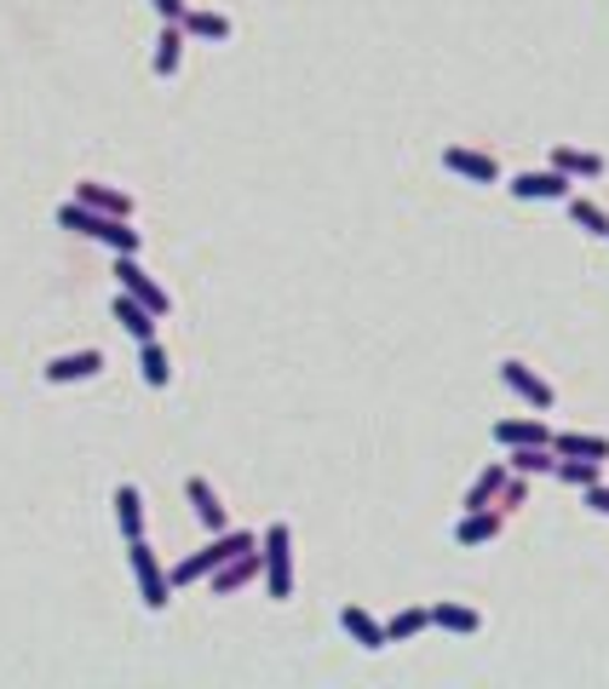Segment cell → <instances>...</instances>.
Instances as JSON below:
<instances>
[{"label": "cell", "mask_w": 609, "mask_h": 689, "mask_svg": "<svg viewBox=\"0 0 609 689\" xmlns=\"http://www.w3.org/2000/svg\"><path fill=\"white\" fill-rule=\"evenodd\" d=\"M259 564H265V592L270 603H288L294 598V529L288 523H270L259 534Z\"/></svg>", "instance_id": "6da1fadb"}, {"label": "cell", "mask_w": 609, "mask_h": 689, "mask_svg": "<svg viewBox=\"0 0 609 689\" xmlns=\"http://www.w3.org/2000/svg\"><path fill=\"white\" fill-rule=\"evenodd\" d=\"M126 569H133V586H139L144 609H156V615H162V609L173 603V580H167V564L156 557V546H150L144 534H139V541H126Z\"/></svg>", "instance_id": "7a4b0ae2"}, {"label": "cell", "mask_w": 609, "mask_h": 689, "mask_svg": "<svg viewBox=\"0 0 609 689\" xmlns=\"http://www.w3.org/2000/svg\"><path fill=\"white\" fill-rule=\"evenodd\" d=\"M115 282H121V293H133L139 304H150L156 316H167L173 311V293L150 276L144 265H139V253H115Z\"/></svg>", "instance_id": "3957f363"}, {"label": "cell", "mask_w": 609, "mask_h": 689, "mask_svg": "<svg viewBox=\"0 0 609 689\" xmlns=\"http://www.w3.org/2000/svg\"><path fill=\"white\" fill-rule=\"evenodd\" d=\"M500 379H506V391L523 397L529 408H535V414H552L557 391L541 379V368H529V363H523V356H506V363H500Z\"/></svg>", "instance_id": "277c9868"}, {"label": "cell", "mask_w": 609, "mask_h": 689, "mask_svg": "<svg viewBox=\"0 0 609 689\" xmlns=\"http://www.w3.org/2000/svg\"><path fill=\"white\" fill-rule=\"evenodd\" d=\"M506 190H512L518 201H564L575 190V178H564L557 167H523L506 178Z\"/></svg>", "instance_id": "5b68a950"}, {"label": "cell", "mask_w": 609, "mask_h": 689, "mask_svg": "<svg viewBox=\"0 0 609 689\" xmlns=\"http://www.w3.org/2000/svg\"><path fill=\"white\" fill-rule=\"evenodd\" d=\"M98 374H104V351H98V345L64 351V356H53V363L41 368L46 386H81V379H98Z\"/></svg>", "instance_id": "8992f818"}, {"label": "cell", "mask_w": 609, "mask_h": 689, "mask_svg": "<svg viewBox=\"0 0 609 689\" xmlns=\"http://www.w3.org/2000/svg\"><path fill=\"white\" fill-rule=\"evenodd\" d=\"M259 575H265V564H259V546H253V552L224 557V564L208 575V586H213V598H231V592H242V586H253Z\"/></svg>", "instance_id": "52a82bcc"}, {"label": "cell", "mask_w": 609, "mask_h": 689, "mask_svg": "<svg viewBox=\"0 0 609 689\" xmlns=\"http://www.w3.org/2000/svg\"><path fill=\"white\" fill-rule=\"evenodd\" d=\"M443 167H449V173H461L466 185H500V162L489 156V149L449 144V149H443Z\"/></svg>", "instance_id": "ba28073f"}, {"label": "cell", "mask_w": 609, "mask_h": 689, "mask_svg": "<svg viewBox=\"0 0 609 689\" xmlns=\"http://www.w3.org/2000/svg\"><path fill=\"white\" fill-rule=\"evenodd\" d=\"M500 512L495 505H477V512H461V523H454V546H466V552H477V546H495L500 541Z\"/></svg>", "instance_id": "9c48e42d"}, {"label": "cell", "mask_w": 609, "mask_h": 689, "mask_svg": "<svg viewBox=\"0 0 609 689\" xmlns=\"http://www.w3.org/2000/svg\"><path fill=\"white\" fill-rule=\"evenodd\" d=\"M546 167H557L564 178H575V185H580V178H604L609 173V162L598 156V149H580V144H552V162Z\"/></svg>", "instance_id": "30bf717a"}, {"label": "cell", "mask_w": 609, "mask_h": 689, "mask_svg": "<svg viewBox=\"0 0 609 689\" xmlns=\"http://www.w3.org/2000/svg\"><path fill=\"white\" fill-rule=\"evenodd\" d=\"M340 626H345V637H351L357 649H368V655L386 649V621H374L363 603H345V609H340Z\"/></svg>", "instance_id": "8fae6325"}, {"label": "cell", "mask_w": 609, "mask_h": 689, "mask_svg": "<svg viewBox=\"0 0 609 689\" xmlns=\"http://www.w3.org/2000/svg\"><path fill=\"white\" fill-rule=\"evenodd\" d=\"M75 201H81V208H92V213L133 219V196L115 190V185H98V178H81V185H75Z\"/></svg>", "instance_id": "7c38bea8"}, {"label": "cell", "mask_w": 609, "mask_h": 689, "mask_svg": "<svg viewBox=\"0 0 609 689\" xmlns=\"http://www.w3.org/2000/svg\"><path fill=\"white\" fill-rule=\"evenodd\" d=\"M185 500L196 505V518H201V529H231V512H224V500H219V489H213V482L208 477H190L185 482Z\"/></svg>", "instance_id": "4fadbf2b"}, {"label": "cell", "mask_w": 609, "mask_h": 689, "mask_svg": "<svg viewBox=\"0 0 609 689\" xmlns=\"http://www.w3.org/2000/svg\"><path fill=\"white\" fill-rule=\"evenodd\" d=\"M425 615H431V626H443V632H461V637L484 632V615H477L472 603H454V598H438V603H425Z\"/></svg>", "instance_id": "5bb4252c"}, {"label": "cell", "mask_w": 609, "mask_h": 689, "mask_svg": "<svg viewBox=\"0 0 609 689\" xmlns=\"http://www.w3.org/2000/svg\"><path fill=\"white\" fill-rule=\"evenodd\" d=\"M179 30H185V41H231L236 23L224 18V12H208V7H185Z\"/></svg>", "instance_id": "9a60e30c"}, {"label": "cell", "mask_w": 609, "mask_h": 689, "mask_svg": "<svg viewBox=\"0 0 609 689\" xmlns=\"http://www.w3.org/2000/svg\"><path fill=\"white\" fill-rule=\"evenodd\" d=\"M506 477H512V471H506V459H489V466L472 477V489H466V500H461V512H477V505H495V500H500V489H506Z\"/></svg>", "instance_id": "2e32d148"}, {"label": "cell", "mask_w": 609, "mask_h": 689, "mask_svg": "<svg viewBox=\"0 0 609 689\" xmlns=\"http://www.w3.org/2000/svg\"><path fill=\"white\" fill-rule=\"evenodd\" d=\"M110 505H115V529H121V541H139V534H144V494H139V482H121Z\"/></svg>", "instance_id": "e0dca14e"}, {"label": "cell", "mask_w": 609, "mask_h": 689, "mask_svg": "<svg viewBox=\"0 0 609 689\" xmlns=\"http://www.w3.org/2000/svg\"><path fill=\"white\" fill-rule=\"evenodd\" d=\"M139 374H144L150 391H167L173 386V356H167L162 340H139Z\"/></svg>", "instance_id": "ac0fdd59"}, {"label": "cell", "mask_w": 609, "mask_h": 689, "mask_svg": "<svg viewBox=\"0 0 609 689\" xmlns=\"http://www.w3.org/2000/svg\"><path fill=\"white\" fill-rule=\"evenodd\" d=\"M495 443L500 448H529V443H552V431L541 414H523V420H500L495 425Z\"/></svg>", "instance_id": "d6986e66"}, {"label": "cell", "mask_w": 609, "mask_h": 689, "mask_svg": "<svg viewBox=\"0 0 609 689\" xmlns=\"http://www.w3.org/2000/svg\"><path fill=\"white\" fill-rule=\"evenodd\" d=\"M110 311H115V322L126 327V334H133V340H156V311H150V304H139L133 293H115V304H110Z\"/></svg>", "instance_id": "ffe728a7"}, {"label": "cell", "mask_w": 609, "mask_h": 689, "mask_svg": "<svg viewBox=\"0 0 609 689\" xmlns=\"http://www.w3.org/2000/svg\"><path fill=\"white\" fill-rule=\"evenodd\" d=\"M552 466H557V448L552 443L506 448V471H518V477H552Z\"/></svg>", "instance_id": "44dd1931"}, {"label": "cell", "mask_w": 609, "mask_h": 689, "mask_svg": "<svg viewBox=\"0 0 609 689\" xmlns=\"http://www.w3.org/2000/svg\"><path fill=\"white\" fill-rule=\"evenodd\" d=\"M185 30H179V23H162V35H156V58H150V69H156L162 75V81H167V75H179V64H185Z\"/></svg>", "instance_id": "7402d4cb"}, {"label": "cell", "mask_w": 609, "mask_h": 689, "mask_svg": "<svg viewBox=\"0 0 609 689\" xmlns=\"http://www.w3.org/2000/svg\"><path fill=\"white\" fill-rule=\"evenodd\" d=\"M552 477H557V482H569V489H593V482H604V459H587V454H557Z\"/></svg>", "instance_id": "603a6c76"}, {"label": "cell", "mask_w": 609, "mask_h": 689, "mask_svg": "<svg viewBox=\"0 0 609 689\" xmlns=\"http://www.w3.org/2000/svg\"><path fill=\"white\" fill-rule=\"evenodd\" d=\"M115 213H92V208H81V201H64L58 208V230H69V236H104V224H110Z\"/></svg>", "instance_id": "cb8c5ba5"}, {"label": "cell", "mask_w": 609, "mask_h": 689, "mask_svg": "<svg viewBox=\"0 0 609 689\" xmlns=\"http://www.w3.org/2000/svg\"><path fill=\"white\" fill-rule=\"evenodd\" d=\"M564 208H569V219H575V230H580V236H609V208H598V201H587V196H564Z\"/></svg>", "instance_id": "d4e9b609"}, {"label": "cell", "mask_w": 609, "mask_h": 689, "mask_svg": "<svg viewBox=\"0 0 609 689\" xmlns=\"http://www.w3.org/2000/svg\"><path fill=\"white\" fill-rule=\"evenodd\" d=\"M552 448H557V454H587V459H609V437H598V431H552Z\"/></svg>", "instance_id": "484cf974"}, {"label": "cell", "mask_w": 609, "mask_h": 689, "mask_svg": "<svg viewBox=\"0 0 609 689\" xmlns=\"http://www.w3.org/2000/svg\"><path fill=\"white\" fill-rule=\"evenodd\" d=\"M425 626H431L425 603H409V609H397V615L386 621V644H409V637H420Z\"/></svg>", "instance_id": "4316f807"}, {"label": "cell", "mask_w": 609, "mask_h": 689, "mask_svg": "<svg viewBox=\"0 0 609 689\" xmlns=\"http://www.w3.org/2000/svg\"><path fill=\"white\" fill-rule=\"evenodd\" d=\"M523 494H529V477H506V489H500V500H495V512L506 518V512H518V505H523Z\"/></svg>", "instance_id": "83f0119b"}, {"label": "cell", "mask_w": 609, "mask_h": 689, "mask_svg": "<svg viewBox=\"0 0 609 689\" xmlns=\"http://www.w3.org/2000/svg\"><path fill=\"white\" fill-rule=\"evenodd\" d=\"M580 505H587V512H598V518H609V489H604V482L580 489Z\"/></svg>", "instance_id": "f1b7e54d"}, {"label": "cell", "mask_w": 609, "mask_h": 689, "mask_svg": "<svg viewBox=\"0 0 609 689\" xmlns=\"http://www.w3.org/2000/svg\"><path fill=\"white\" fill-rule=\"evenodd\" d=\"M150 7H156V12H162V23H179V18H185V7H190V0H150Z\"/></svg>", "instance_id": "f546056e"}, {"label": "cell", "mask_w": 609, "mask_h": 689, "mask_svg": "<svg viewBox=\"0 0 609 689\" xmlns=\"http://www.w3.org/2000/svg\"><path fill=\"white\" fill-rule=\"evenodd\" d=\"M604 242H609V236H604Z\"/></svg>", "instance_id": "4dcf8cb0"}]
</instances>
